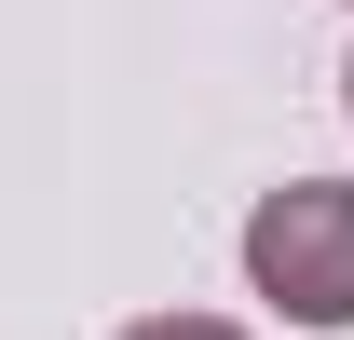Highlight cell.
<instances>
[{
	"instance_id": "1",
	"label": "cell",
	"mask_w": 354,
	"mask_h": 340,
	"mask_svg": "<svg viewBox=\"0 0 354 340\" xmlns=\"http://www.w3.org/2000/svg\"><path fill=\"white\" fill-rule=\"evenodd\" d=\"M245 272H259L272 313L354 327V191H341V177H286V191H259V218H245Z\"/></svg>"
},
{
	"instance_id": "2",
	"label": "cell",
	"mask_w": 354,
	"mask_h": 340,
	"mask_svg": "<svg viewBox=\"0 0 354 340\" xmlns=\"http://www.w3.org/2000/svg\"><path fill=\"white\" fill-rule=\"evenodd\" d=\"M123 340H245V327H218V313H150V327H123Z\"/></svg>"
},
{
	"instance_id": "3",
	"label": "cell",
	"mask_w": 354,
	"mask_h": 340,
	"mask_svg": "<svg viewBox=\"0 0 354 340\" xmlns=\"http://www.w3.org/2000/svg\"><path fill=\"white\" fill-rule=\"evenodd\" d=\"M341 109H354V68H341Z\"/></svg>"
}]
</instances>
